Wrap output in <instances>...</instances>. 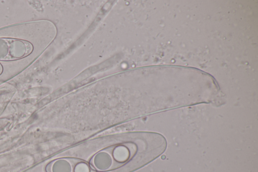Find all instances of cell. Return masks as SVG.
Returning a JSON list of instances; mask_svg holds the SVG:
<instances>
[{
  "mask_svg": "<svg viewBox=\"0 0 258 172\" xmlns=\"http://www.w3.org/2000/svg\"><path fill=\"white\" fill-rule=\"evenodd\" d=\"M3 71V66H2V65L0 64V75H1V74L2 73Z\"/></svg>",
  "mask_w": 258,
  "mask_h": 172,
  "instance_id": "277c9868",
  "label": "cell"
},
{
  "mask_svg": "<svg viewBox=\"0 0 258 172\" xmlns=\"http://www.w3.org/2000/svg\"><path fill=\"white\" fill-rule=\"evenodd\" d=\"M33 50L32 44L26 40L0 37V61H12L22 59Z\"/></svg>",
  "mask_w": 258,
  "mask_h": 172,
  "instance_id": "7a4b0ae2",
  "label": "cell"
},
{
  "mask_svg": "<svg viewBox=\"0 0 258 172\" xmlns=\"http://www.w3.org/2000/svg\"><path fill=\"white\" fill-rule=\"evenodd\" d=\"M137 151L136 146L118 145L109 147L96 153L91 159L90 166L99 171H108L120 167L133 156Z\"/></svg>",
  "mask_w": 258,
  "mask_h": 172,
  "instance_id": "6da1fadb",
  "label": "cell"
},
{
  "mask_svg": "<svg viewBox=\"0 0 258 172\" xmlns=\"http://www.w3.org/2000/svg\"><path fill=\"white\" fill-rule=\"evenodd\" d=\"M45 172H96L87 162L77 158L63 157L49 162Z\"/></svg>",
  "mask_w": 258,
  "mask_h": 172,
  "instance_id": "3957f363",
  "label": "cell"
}]
</instances>
